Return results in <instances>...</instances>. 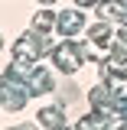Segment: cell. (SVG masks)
Returning <instances> with one entry per match:
<instances>
[{"instance_id":"2","label":"cell","mask_w":127,"mask_h":130,"mask_svg":"<svg viewBox=\"0 0 127 130\" xmlns=\"http://www.w3.org/2000/svg\"><path fill=\"white\" fill-rule=\"evenodd\" d=\"M81 23H85V20H81V13H78V10H68V13H62V16H59L55 29L62 32V36H72V32H78V29H81Z\"/></svg>"},{"instance_id":"3","label":"cell","mask_w":127,"mask_h":130,"mask_svg":"<svg viewBox=\"0 0 127 130\" xmlns=\"http://www.w3.org/2000/svg\"><path fill=\"white\" fill-rule=\"evenodd\" d=\"M88 39L98 42V46H111V42H114V29L108 26V20L98 23V26H91V29H88Z\"/></svg>"},{"instance_id":"6","label":"cell","mask_w":127,"mask_h":130,"mask_svg":"<svg viewBox=\"0 0 127 130\" xmlns=\"http://www.w3.org/2000/svg\"><path fill=\"white\" fill-rule=\"evenodd\" d=\"M39 3H55V0H39Z\"/></svg>"},{"instance_id":"5","label":"cell","mask_w":127,"mask_h":130,"mask_svg":"<svg viewBox=\"0 0 127 130\" xmlns=\"http://www.w3.org/2000/svg\"><path fill=\"white\" fill-rule=\"evenodd\" d=\"M78 7H91V3H98V0H75Z\"/></svg>"},{"instance_id":"1","label":"cell","mask_w":127,"mask_h":130,"mask_svg":"<svg viewBox=\"0 0 127 130\" xmlns=\"http://www.w3.org/2000/svg\"><path fill=\"white\" fill-rule=\"evenodd\" d=\"M39 124L46 130H65V107L55 104V107H43L39 111Z\"/></svg>"},{"instance_id":"4","label":"cell","mask_w":127,"mask_h":130,"mask_svg":"<svg viewBox=\"0 0 127 130\" xmlns=\"http://www.w3.org/2000/svg\"><path fill=\"white\" fill-rule=\"evenodd\" d=\"M55 23H59V16L49 13V10H39V13H36V20H33L36 32H49V29H55Z\"/></svg>"}]
</instances>
